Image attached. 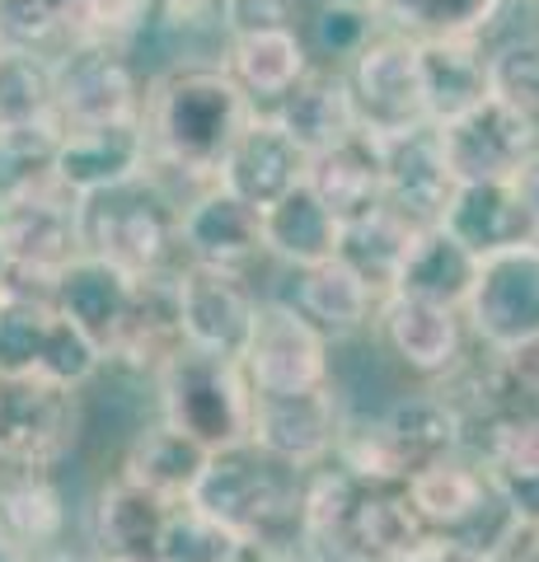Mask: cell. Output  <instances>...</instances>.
<instances>
[{
    "label": "cell",
    "mask_w": 539,
    "mask_h": 562,
    "mask_svg": "<svg viewBox=\"0 0 539 562\" xmlns=\"http://www.w3.org/2000/svg\"><path fill=\"white\" fill-rule=\"evenodd\" d=\"M291 305L301 310L328 342H338V338H352V333H361L371 324L380 295L347 268L343 258H324L315 268H295Z\"/></svg>",
    "instance_id": "cell-31"
},
{
    "label": "cell",
    "mask_w": 539,
    "mask_h": 562,
    "mask_svg": "<svg viewBox=\"0 0 539 562\" xmlns=\"http://www.w3.org/2000/svg\"><path fill=\"white\" fill-rule=\"evenodd\" d=\"M520 553V562H539V525H520V535L512 539V549L502 553L497 562H507V558H516Z\"/></svg>",
    "instance_id": "cell-49"
},
{
    "label": "cell",
    "mask_w": 539,
    "mask_h": 562,
    "mask_svg": "<svg viewBox=\"0 0 539 562\" xmlns=\"http://www.w3.org/2000/svg\"><path fill=\"white\" fill-rule=\"evenodd\" d=\"M464 446V422L450 394H404L367 427L343 431L338 464L367 479L413 483L431 464L456 460Z\"/></svg>",
    "instance_id": "cell-4"
},
{
    "label": "cell",
    "mask_w": 539,
    "mask_h": 562,
    "mask_svg": "<svg viewBox=\"0 0 539 562\" xmlns=\"http://www.w3.org/2000/svg\"><path fill=\"white\" fill-rule=\"evenodd\" d=\"M516 192H520V202L530 206V216H535V225H539V150L530 155L526 165H520V173H516Z\"/></svg>",
    "instance_id": "cell-48"
},
{
    "label": "cell",
    "mask_w": 539,
    "mask_h": 562,
    "mask_svg": "<svg viewBox=\"0 0 539 562\" xmlns=\"http://www.w3.org/2000/svg\"><path fill=\"white\" fill-rule=\"evenodd\" d=\"M479 454H483L479 464L489 469V479L497 483L502 497H507L516 520L539 525V422L493 436Z\"/></svg>",
    "instance_id": "cell-38"
},
{
    "label": "cell",
    "mask_w": 539,
    "mask_h": 562,
    "mask_svg": "<svg viewBox=\"0 0 539 562\" xmlns=\"http://www.w3.org/2000/svg\"><path fill=\"white\" fill-rule=\"evenodd\" d=\"M507 0H380V20L408 38H479Z\"/></svg>",
    "instance_id": "cell-40"
},
{
    "label": "cell",
    "mask_w": 539,
    "mask_h": 562,
    "mask_svg": "<svg viewBox=\"0 0 539 562\" xmlns=\"http://www.w3.org/2000/svg\"><path fill=\"white\" fill-rule=\"evenodd\" d=\"M66 535V502L52 473L38 469H0V539L38 558L47 543Z\"/></svg>",
    "instance_id": "cell-33"
},
{
    "label": "cell",
    "mask_w": 539,
    "mask_h": 562,
    "mask_svg": "<svg viewBox=\"0 0 539 562\" xmlns=\"http://www.w3.org/2000/svg\"><path fill=\"white\" fill-rule=\"evenodd\" d=\"M160 5V20H173V24H198V20H212L221 10V0H155Z\"/></svg>",
    "instance_id": "cell-47"
},
{
    "label": "cell",
    "mask_w": 539,
    "mask_h": 562,
    "mask_svg": "<svg viewBox=\"0 0 539 562\" xmlns=\"http://www.w3.org/2000/svg\"><path fill=\"white\" fill-rule=\"evenodd\" d=\"M80 436V390L47 380H0V469L52 473Z\"/></svg>",
    "instance_id": "cell-12"
},
{
    "label": "cell",
    "mask_w": 539,
    "mask_h": 562,
    "mask_svg": "<svg viewBox=\"0 0 539 562\" xmlns=\"http://www.w3.org/2000/svg\"><path fill=\"white\" fill-rule=\"evenodd\" d=\"M287 562H295V558H287Z\"/></svg>",
    "instance_id": "cell-55"
},
{
    "label": "cell",
    "mask_w": 539,
    "mask_h": 562,
    "mask_svg": "<svg viewBox=\"0 0 539 562\" xmlns=\"http://www.w3.org/2000/svg\"><path fill=\"white\" fill-rule=\"evenodd\" d=\"M103 371V351L52 305L43 286L0 291V380H47L85 390Z\"/></svg>",
    "instance_id": "cell-6"
},
{
    "label": "cell",
    "mask_w": 539,
    "mask_h": 562,
    "mask_svg": "<svg viewBox=\"0 0 539 562\" xmlns=\"http://www.w3.org/2000/svg\"><path fill=\"white\" fill-rule=\"evenodd\" d=\"M14 258V286H52L66 262H76L80 249V198H71L57 179L43 183L29 198L0 206Z\"/></svg>",
    "instance_id": "cell-14"
},
{
    "label": "cell",
    "mask_w": 539,
    "mask_h": 562,
    "mask_svg": "<svg viewBox=\"0 0 539 562\" xmlns=\"http://www.w3.org/2000/svg\"><path fill=\"white\" fill-rule=\"evenodd\" d=\"M258 314V295L245 272L206 268V262H179V319L188 347L212 357L239 361Z\"/></svg>",
    "instance_id": "cell-16"
},
{
    "label": "cell",
    "mask_w": 539,
    "mask_h": 562,
    "mask_svg": "<svg viewBox=\"0 0 539 562\" xmlns=\"http://www.w3.org/2000/svg\"><path fill=\"white\" fill-rule=\"evenodd\" d=\"M437 132L456 183H507L539 150V136L493 94L469 113L441 122Z\"/></svg>",
    "instance_id": "cell-15"
},
{
    "label": "cell",
    "mask_w": 539,
    "mask_h": 562,
    "mask_svg": "<svg viewBox=\"0 0 539 562\" xmlns=\"http://www.w3.org/2000/svg\"><path fill=\"white\" fill-rule=\"evenodd\" d=\"M150 173V136L142 117L94 122V127H66L57 146V179L71 198H94V192L136 183Z\"/></svg>",
    "instance_id": "cell-17"
},
{
    "label": "cell",
    "mask_w": 539,
    "mask_h": 562,
    "mask_svg": "<svg viewBox=\"0 0 539 562\" xmlns=\"http://www.w3.org/2000/svg\"><path fill=\"white\" fill-rule=\"evenodd\" d=\"M0 562H38L33 553H24V549H14V543H5L0 539Z\"/></svg>",
    "instance_id": "cell-52"
},
{
    "label": "cell",
    "mask_w": 539,
    "mask_h": 562,
    "mask_svg": "<svg viewBox=\"0 0 539 562\" xmlns=\"http://www.w3.org/2000/svg\"><path fill=\"white\" fill-rule=\"evenodd\" d=\"M38 562H94V558H90V553H66V549H61V553H47V558H38Z\"/></svg>",
    "instance_id": "cell-53"
},
{
    "label": "cell",
    "mask_w": 539,
    "mask_h": 562,
    "mask_svg": "<svg viewBox=\"0 0 539 562\" xmlns=\"http://www.w3.org/2000/svg\"><path fill=\"white\" fill-rule=\"evenodd\" d=\"M0 52H5V38H0Z\"/></svg>",
    "instance_id": "cell-54"
},
{
    "label": "cell",
    "mask_w": 539,
    "mask_h": 562,
    "mask_svg": "<svg viewBox=\"0 0 539 562\" xmlns=\"http://www.w3.org/2000/svg\"><path fill=\"white\" fill-rule=\"evenodd\" d=\"M305 169H310V155L277 127V117L254 113L245 122V132L235 136V146L225 150L216 183L231 188L235 198H245L249 206L268 211L277 198H287L291 188L305 183Z\"/></svg>",
    "instance_id": "cell-22"
},
{
    "label": "cell",
    "mask_w": 539,
    "mask_h": 562,
    "mask_svg": "<svg viewBox=\"0 0 539 562\" xmlns=\"http://www.w3.org/2000/svg\"><path fill=\"white\" fill-rule=\"evenodd\" d=\"M155 390H160V422L193 436L198 446L225 450L235 441H249L254 390L239 371V361L183 347L155 375Z\"/></svg>",
    "instance_id": "cell-7"
},
{
    "label": "cell",
    "mask_w": 539,
    "mask_h": 562,
    "mask_svg": "<svg viewBox=\"0 0 539 562\" xmlns=\"http://www.w3.org/2000/svg\"><path fill=\"white\" fill-rule=\"evenodd\" d=\"M216 20H221V29L231 33V38L295 29V0H221Z\"/></svg>",
    "instance_id": "cell-45"
},
{
    "label": "cell",
    "mask_w": 539,
    "mask_h": 562,
    "mask_svg": "<svg viewBox=\"0 0 539 562\" xmlns=\"http://www.w3.org/2000/svg\"><path fill=\"white\" fill-rule=\"evenodd\" d=\"M52 90L61 127L142 117L146 109L142 70L123 47H66V57L52 61Z\"/></svg>",
    "instance_id": "cell-13"
},
{
    "label": "cell",
    "mask_w": 539,
    "mask_h": 562,
    "mask_svg": "<svg viewBox=\"0 0 539 562\" xmlns=\"http://www.w3.org/2000/svg\"><path fill=\"white\" fill-rule=\"evenodd\" d=\"M206 460H212V450L198 446L193 436H183L179 427H169V422H155V427L132 436L117 479L146 487L150 497H160L169 506H183L188 497H193Z\"/></svg>",
    "instance_id": "cell-30"
},
{
    "label": "cell",
    "mask_w": 539,
    "mask_h": 562,
    "mask_svg": "<svg viewBox=\"0 0 539 562\" xmlns=\"http://www.w3.org/2000/svg\"><path fill=\"white\" fill-rule=\"evenodd\" d=\"M474 277H479V258L446 225H423L413 235V249L404 258V268H398L390 295H413V301H427V305L464 310Z\"/></svg>",
    "instance_id": "cell-32"
},
{
    "label": "cell",
    "mask_w": 539,
    "mask_h": 562,
    "mask_svg": "<svg viewBox=\"0 0 539 562\" xmlns=\"http://www.w3.org/2000/svg\"><path fill=\"white\" fill-rule=\"evenodd\" d=\"M535 5H539V0H535Z\"/></svg>",
    "instance_id": "cell-56"
},
{
    "label": "cell",
    "mask_w": 539,
    "mask_h": 562,
    "mask_svg": "<svg viewBox=\"0 0 539 562\" xmlns=\"http://www.w3.org/2000/svg\"><path fill=\"white\" fill-rule=\"evenodd\" d=\"M80 249L123 268L127 277L160 272L179 254V202L150 173L80 198Z\"/></svg>",
    "instance_id": "cell-5"
},
{
    "label": "cell",
    "mask_w": 539,
    "mask_h": 562,
    "mask_svg": "<svg viewBox=\"0 0 539 562\" xmlns=\"http://www.w3.org/2000/svg\"><path fill=\"white\" fill-rule=\"evenodd\" d=\"M375 140H380V169H385V206H394L413 225H437L450 192H456V173L446 165L437 122Z\"/></svg>",
    "instance_id": "cell-21"
},
{
    "label": "cell",
    "mask_w": 539,
    "mask_h": 562,
    "mask_svg": "<svg viewBox=\"0 0 539 562\" xmlns=\"http://www.w3.org/2000/svg\"><path fill=\"white\" fill-rule=\"evenodd\" d=\"M417 231H423V225L398 216L394 206H375V211H367V216H357V221H343L334 258H343L347 268L367 281L380 301H385V295L394 291L398 268H404Z\"/></svg>",
    "instance_id": "cell-34"
},
{
    "label": "cell",
    "mask_w": 539,
    "mask_h": 562,
    "mask_svg": "<svg viewBox=\"0 0 539 562\" xmlns=\"http://www.w3.org/2000/svg\"><path fill=\"white\" fill-rule=\"evenodd\" d=\"M254 99L225 66H173L146 94L150 169H173L183 179L216 183V169L235 136L254 117Z\"/></svg>",
    "instance_id": "cell-2"
},
{
    "label": "cell",
    "mask_w": 539,
    "mask_h": 562,
    "mask_svg": "<svg viewBox=\"0 0 539 562\" xmlns=\"http://www.w3.org/2000/svg\"><path fill=\"white\" fill-rule=\"evenodd\" d=\"M272 117L295 146L305 155L334 150L347 136H357V109L352 94H347V76L334 66H310L305 80L295 85L291 94H282L272 103Z\"/></svg>",
    "instance_id": "cell-26"
},
{
    "label": "cell",
    "mask_w": 539,
    "mask_h": 562,
    "mask_svg": "<svg viewBox=\"0 0 539 562\" xmlns=\"http://www.w3.org/2000/svg\"><path fill=\"white\" fill-rule=\"evenodd\" d=\"M398 562H489L483 553H474V549H464V543H456V539H441V535H423L413 543V549L398 558Z\"/></svg>",
    "instance_id": "cell-46"
},
{
    "label": "cell",
    "mask_w": 539,
    "mask_h": 562,
    "mask_svg": "<svg viewBox=\"0 0 539 562\" xmlns=\"http://www.w3.org/2000/svg\"><path fill=\"white\" fill-rule=\"evenodd\" d=\"M460 314L489 351H520L539 342V244L479 258V277Z\"/></svg>",
    "instance_id": "cell-11"
},
{
    "label": "cell",
    "mask_w": 539,
    "mask_h": 562,
    "mask_svg": "<svg viewBox=\"0 0 539 562\" xmlns=\"http://www.w3.org/2000/svg\"><path fill=\"white\" fill-rule=\"evenodd\" d=\"M417 66H423L427 122H450L483 103L489 90V52L479 38H417Z\"/></svg>",
    "instance_id": "cell-29"
},
{
    "label": "cell",
    "mask_w": 539,
    "mask_h": 562,
    "mask_svg": "<svg viewBox=\"0 0 539 562\" xmlns=\"http://www.w3.org/2000/svg\"><path fill=\"white\" fill-rule=\"evenodd\" d=\"M47 117H57L52 61L33 47H5L0 52V127H29Z\"/></svg>",
    "instance_id": "cell-41"
},
{
    "label": "cell",
    "mask_w": 539,
    "mask_h": 562,
    "mask_svg": "<svg viewBox=\"0 0 539 562\" xmlns=\"http://www.w3.org/2000/svg\"><path fill=\"white\" fill-rule=\"evenodd\" d=\"M380 338L398 366L413 375H450L464 351V314L446 305H427L413 295H385L380 301Z\"/></svg>",
    "instance_id": "cell-23"
},
{
    "label": "cell",
    "mask_w": 539,
    "mask_h": 562,
    "mask_svg": "<svg viewBox=\"0 0 539 562\" xmlns=\"http://www.w3.org/2000/svg\"><path fill=\"white\" fill-rule=\"evenodd\" d=\"M347 94L357 109V127L371 136H398L427 122L423 66H417V38L408 33H375V38L347 61Z\"/></svg>",
    "instance_id": "cell-9"
},
{
    "label": "cell",
    "mask_w": 539,
    "mask_h": 562,
    "mask_svg": "<svg viewBox=\"0 0 539 562\" xmlns=\"http://www.w3.org/2000/svg\"><path fill=\"white\" fill-rule=\"evenodd\" d=\"M437 225H446L474 258L520 249V244H539V225L530 216V206L520 202L512 179L507 183H456Z\"/></svg>",
    "instance_id": "cell-24"
},
{
    "label": "cell",
    "mask_w": 539,
    "mask_h": 562,
    "mask_svg": "<svg viewBox=\"0 0 539 562\" xmlns=\"http://www.w3.org/2000/svg\"><path fill=\"white\" fill-rule=\"evenodd\" d=\"M343 431L347 427H343L334 384H319V390H305V394L254 398L249 441L305 473H315L328 454H338Z\"/></svg>",
    "instance_id": "cell-18"
},
{
    "label": "cell",
    "mask_w": 539,
    "mask_h": 562,
    "mask_svg": "<svg viewBox=\"0 0 539 562\" xmlns=\"http://www.w3.org/2000/svg\"><path fill=\"white\" fill-rule=\"evenodd\" d=\"M239 549H245V543L225 530V525L202 516L193 502H183L169 512L165 539H160V562H235Z\"/></svg>",
    "instance_id": "cell-42"
},
{
    "label": "cell",
    "mask_w": 539,
    "mask_h": 562,
    "mask_svg": "<svg viewBox=\"0 0 539 562\" xmlns=\"http://www.w3.org/2000/svg\"><path fill=\"white\" fill-rule=\"evenodd\" d=\"M310 192L334 211L338 221H357L385 206V169H380V140L371 132L347 136L343 146L310 155L305 169Z\"/></svg>",
    "instance_id": "cell-27"
},
{
    "label": "cell",
    "mask_w": 539,
    "mask_h": 562,
    "mask_svg": "<svg viewBox=\"0 0 539 562\" xmlns=\"http://www.w3.org/2000/svg\"><path fill=\"white\" fill-rule=\"evenodd\" d=\"M408 502L427 535L456 539L464 549L483 553L489 562H497L520 535L516 512L479 460H460L456 454L446 464H431L427 473H417L408 483Z\"/></svg>",
    "instance_id": "cell-8"
},
{
    "label": "cell",
    "mask_w": 539,
    "mask_h": 562,
    "mask_svg": "<svg viewBox=\"0 0 539 562\" xmlns=\"http://www.w3.org/2000/svg\"><path fill=\"white\" fill-rule=\"evenodd\" d=\"M310 47L295 29H277V33H249V38H231V61L225 70L235 76V85L258 103H277L305 80Z\"/></svg>",
    "instance_id": "cell-36"
},
{
    "label": "cell",
    "mask_w": 539,
    "mask_h": 562,
    "mask_svg": "<svg viewBox=\"0 0 539 562\" xmlns=\"http://www.w3.org/2000/svg\"><path fill=\"white\" fill-rule=\"evenodd\" d=\"M338 231L343 221L328 211L310 183L291 188L263 211V249L272 258L291 262V268H315V262L338 254Z\"/></svg>",
    "instance_id": "cell-35"
},
{
    "label": "cell",
    "mask_w": 539,
    "mask_h": 562,
    "mask_svg": "<svg viewBox=\"0 0 539 562\" xmlns=\"http://www.w3.org/2000/svg\"><path fill=\"white\" fill-rule=\"evenodd\" d=\"M305 492L310 473L287 460H277L263 446L235 441L212 450L193 502L202 516L225 525L239 543H254L272 558L305 553Z\"/></svg>",
    "instance_id": "cell-1"
},
{
    "label": "cell",
    "mask_w": 539,
    "mask_h": 562,
    "mask_svg": "<svg viewBox=\"0 0 539 562\" xmlns=\"http://www.w3.org/2000/svg\"><path fill=\"white\" fill-rule=\"evenodd\" d=\"M132 286H136V277H127L123 268H113V262H103L94 254H80L76 262H66L52 277L47 295L99 351H109V342L117 338V328L127 319Z\"/></svg>",
    "instance_id": "cell-25"
},
{
    "label": "cell",
    "mask_w": 539,
    "mask_h": 562,
    "mask_svg": "<svg viewBox=\"0 0 539 562\" xmlns=\"http://www.w3.org/2000/svg\"><path fill=\"white\" fill-rule=\"evenodd\" d=\"M179 254L206 268L245 272L263 249V211L235 198L231 188L206 183L198 198L179 206Z\"/></svg>",
    "instance_id": "cell-20"
},
{
    "label": "cell",
    "mask_w": 539,
    "mask_h": 562,
    "mask_svg": "<svg viewBox=\"0 0 539 562\" xmlns=\"http://www.w3.org/2000/svg\"><path fill=\"white\" fill-rule=\"evenodd\" d=\"M408 483L352 469H315L305 492V558L315 562H398L423 539Z\"/></svg>",
    "instance_id": "cell-3"
},
{
    "label": "cell",
    "mask_w": 539,
    "mask_h": 562,
    "mask_svg": "<svg viewBox=\"0 0 539 562\" xmlns=\"http://www.w3.org/2000/svg\"><path fill=\"white\" fill-rule=\"evenodd\" d=\"M14 286V258H10V239H5V221H0V291Z\"/></svg>",
    "instance_id": "cell-50"
},
{
    "label": "cell",
    "mask_w": 539,
    "mask_h": 562,
    "mask_svg": "<svg viewBox=\"0 0 539 562\" xmlns=\"http://www.w3.org/2000/svg\"><path fill=\"white\" fill-rule=\"evenodd\" d=\"M489 90L539 136V43H507L489 52Z\"/></svg>",
    "instance_id": "cell-43"
},
{
    "label": "cell",
    "mask_w": 539,
    "mask_h": 562,
    "mask_svg": "<svg viewBox=\"0 0 539 562\" xmlns=\"http://www.w3.org/2000/svg\"><path fill=\"white\" fill-rule=\"evenodd\" d=\"M61 117L29 122V127H0V206L29 198L43 183H52L61 146Z\"/></svg>",
    "instance_id": "cell-39"
},
{
    "label": "cell",
    "mask_w": 539,
    "mask_h": 562,
    "mask_svg": "<svg viewBox=\"0 0 539 562\" xmlns=\"http://www.w3.org/2000/svg\"><path fill=\"white\" fill-rule=\"evenodd\" d=\"M183 347L188 338L179 319V262H169L160 272L136 277L127 319L117 328V338L109 342V351H103V366L155 380Z\"/></svg>",
    "instance_id": "cell-19"
},
{
    "label": "cell",
    "mask_w": 539,
    "mask_h": 562,
    "mask_svg": "<svg viewBox=\"0 0 539 562\" xmlns=\"http://www.w3.org/2000/svg\"><path fill=\"white\" fill-rule=\"evenodd\" d=\"M375 20L371 10H338V5H319L315 20V43L328 61H352L361 47L375 38Z\"/></svg>",
    "instance_id": "cell-44"
},
{
    "label": "cell",
    "mask_w": 539,
    "mask_h": 562,
    "mask_svg": "<svg viewBox=\"0 0 539 562\" xmlns=\"http://www.w3.org/2000/svg\"><path fill=\"white\" fill-rule=\"evenodd\" d=\"M173 506L150 497L146 487H136L127 479L109 483L94 497V562H117V558H160V539L169 525Z\"/></svg>",
    "instance_id": "cell-28"
},
{
    "label": "cell",
    "mask_w": 539,
    "mask_h": 562,
    "mask_svg": "<svg viewBox=\"0 0 539 562\" xmlns=\"http://www.w3.org/2000/svg\"><path fill=\"white\" fill-rule=\"evenodd\" d=\"M239 371L254 398L319 390L328 384V338L291 301H258Z\"/></svg>",
    "instance_id": "cell-10"
},
{
    "label": "cell",
    "mask_w": 539,
    "mask_h": 562,
    "mask_svg": "<svg viewBox=\"0 0 539 562\" xmlns=\"http://www.w3.org/2000/svg\"><path fill=\"white\" fill-rule=\"evenodd\" d=\"M150 20H160L155 0H61V38L71 47H132Z\"/></svg>",
    "instance_id": "cell-37"
},
{
    "label": "cell",
    "mask_w": 539,
    "mask_h": 562,
    "mask_svg": "<svg viewBox=\"0 0 539 562\" xmlns=\"http://www.w3.org/2000/svg\"><path fill=\"white\" fill-rule=\"evenodd\" d=\"M319 5H338V10H371V14H380V0H319Z\"/></svg>",
    "instance_id": "cell-51"
}]
</instances>
